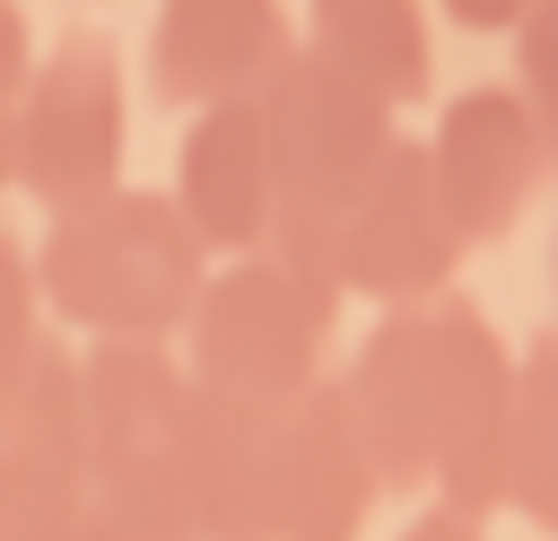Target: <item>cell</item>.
<instances>
[{
    "mask_svg": "<svg viewBox=\"0 0 558 541\" xmlns=\"http://www.w3.org/2000/svg\"><path fill=\"white\" fill-rule=\"evenodd\" d=\"M26 70H35V35H26V9H17V0H0V105H17Z\"/></svg>",
    "mask_w": 558,
    "mask_h": 541,
    "instance_id": "44dd1931",
    "label": "cell"
},
{
    "mask_svg": "<svg viewBox=\"0 0 558 541\" xmlns=\"http://www.w3.org/2000/svg\"><path fill=\"white\" fill-rule=\"evenodd\" d=\"M174 209L192 218V236L209 244V262L262 253L270 218H279V175H270V140H262V105H201L183 122L174 148Z\"/></svg>",
    "mask_w": 558,
    "mask_h": 541,
    "instance_id": "7c38bea8",
    "label": "cell"
},
{
    "mask_svg": "<svg viewBox=\"0 0 558 541\" xmlns=\"http://www.w3.org/2000/svg\"><path fill=\"white\" fill-rule=\"evenodd\" d=\"M209 244L174 209V192L113 183L78 209H52L35 236V279L44 314L70 323L78 340H157L174 349L201 288H209Z\"/></svg>",
    "mask_w": 558,
    "mask_h": 541,
    "instance_id": "6da1fadb",
    "label": "cell"
},
{
    "mask_svg": "<svg viewBox=\"0 0 558 541\" xmlns=\"http://www.w3.org/2000/svg\"><path fill=\"white\" fill-rule=\"evenodd\" d=\"M305 44L375 87L392 113L436 87V26L427 0H305Z\"/></svg>",
    "mask_w": 558,
    "mask_h": 541,
    "instance_id": "9a60e30c",
    "label": "cell"
},
{
    "mask_svg": "<svg viewBox=\"0 0 558 541\" xmlns=\"http://www.w3.org/2000/svg\"><path fill=\"white\" fill-rule=\"evenodd\" d=\"M0 192H17V140H9V105H0Z\"/></svg>",
    "mask_w": 558,
    "mask_h": 541,
    "instance_id": "603a6c76",
    "label": "cell"
},
{
    "mask_svg": "<svg viewBox=\"0 0 558 541\" xmlns=\"http://www.w3.org/2000/svg\"><path fill=\"white\" fill-rule=\"evenodd\" d=\"M392 541H488V515H471V506H445V497H427Z\"/></svg>",
    "mask_w": 558,
    "mask_h": 541,
    "instance_id": "ffe728a7",
    "label": "cell"
},
{
    "mask_svg": "<svg viewBox=\"0 0 558 541\" xmlns=\"http://www.w3.org/2000/svg\"><path fill=\"white\" fill-rule=\"evenodd\" d=\"M262 253L288 270V279H305L314 297H349V244H340V209H279L270 218V236H262Z\"/></svg>",
    "mask_w": 558,
    "mask_h": 541,
    "instance_id": "e0dca14e",
    "label": "cell"
},
{
    "mask_svg": "<svg viewBox=\"0 0 558 541\" xmlns=\"http://www.w3.org/2000/svg\"><path fill=\"white\" fill-rule=\"evenodd\" d=\"M340 244H349V297L392 305H436V288L453 279V262L471 253L445 183L427 166V131H401L384 148V166L357 183V201L340 209Z\"/></svg>",
    "mask_w": 558,
    "mask_h": 541,
    "instance_id": "52a82bcc",
    "label": "cell"
},
{
    "mask_svg": "<svg viewBox=\"0 0 558 541\" xmlns=\"http://www.w3.org/2000/svg\"><path fill=\"white\" fill-rule=\"evenodd\" d=\"M523 105H532V122H541V140H549V157H558V0H541L523 26H514V79H506Z\"/></svg>",
    "mask_w": 558,
    "mask_h": 541,
    "instance_id": "d6986e66",
    "label": "cell"
},
{
    "mask_svg": "<svg viewBox=\"0 0 558 541\" xmlns=\"http://www.w3.org/2000/svg\"><path fill=\"white\" fill-rule=\"evenodd\" d=\"M87 541H148V532H131L122 515H105V506H96V524H87Z\"/></svg>",
    "mask_w": 558,
    "mask_h": 541,
    "instance_id": "cb8c5ba5",
    "label": "cell"
},
{
    "mask_svg": "<svg viewBox=\"0 0 558 541\" xmlns=\"http://www.w3.org/2000/svg\"><path fill=\"white\" fill-rule=\"evenodd\" d=\"M279 419L192 384L183 410V497L201 541H279Z\"/></svg>",
    "mask_w": 558,
    "mask_h": 541,
    "instance_id": "4fadbf2b",
    "label": "cell"
},
{
    "mask_svg": "<svg viewBox=\"0 0 558 541\" xmlns=\"http://www.w3.org/2000/svg\"><path fill=\"white\" fill-rule=\"evenodd\" d=\"M331 323H340L331 297L288 279L270 253H235V262L209 270L174 349H183V375L201 393H227V401H253V410H296L323 384Z\"/></svg>",
    "mask_w": 558,
    "mask_h": 541,
    "instance_id": "3957f363",
    "label": "cell"
},
{
    "mask_svg": "<svg viewBox=\"0 0 558 541\" xmlns=\"http://www.w3.org/2000/svg\"><path fill=\"white\" fill-rule=\"evenodd\" d=\"M506 454H514V349L480 305L436 297V497L497 515Z\"/></svg>",
    "mask_w": 558,
    "mask_h": 541,
    "instance_id": "ba28073f",
    "label": "cell"
},
{
    "mask_svg": "<svg viewBox=\"0 0 558 541\" xmlns=\"http://www.w3.org/2000/svg\"><path fill=\"white\" fill-rule=\"evenodd\" d=\"M9 140H17V192L44 218L113 192L122 140H131V87H122L113 35H96V26L52 35L9 105Z\"/></svg>",
    "mask_w": 558,
    "mask_h": 541,
    "instance_id": "277c9868",
    "label": "cell"
},
{
    "mask_svg": "<svg viewBox=\"0 0 558 541\" xmlns=\"http://www.w3.org/2000/svg\"><path fill=\"white\" fill-rule=\"evenodd\" d=\"M427 166L445 183V209L462 227V244H497L532 201L541 183H558V157L532 122V105L514 87H462L436 105L427 122Z\"/></svg>",
    "mask_w": 558,
    "mask_h": 541,
    "instance_id": "9c48e42d",
    "label": "cell"
},
{
    "mask_svg": "<svg viewBox=\"0 0 558 541\" xmlns=\"http://www.w3.org/2000/svg\"><path fill=\"white\" fill-rule=\"evenodd\" d=\"M96 471H87V401L78 340H44L0 401V541H87Z\"/></svg>",
    "mask_w": 558,
    "mask_h": 541,
    "instance_id": "5b68a950",
    "label": "cell"
},
{
    "mask_svg": "<svg viewBox=\"0 0 558 541\" xmlns=\"http://www.w3.org/2000/svg\"><path fill=\"white\" fill-rule=\"evenodd\" d=\"M262 105V140H270V175H279V209H349L357 183L384 166V148L401 140L392 105L375 87H357L340 61H323L314 44H296Z\"/></svg>",
    "mask_w": 558,
    "mask_h": 541,
    "instance_id": "8992f818",
    "label": "cell"
},
{
    "mask_svg": "<svg viewBox=\"0 0 558 541\" xmlns=\"http://www.w3.org/2000/svg\"><path fill=\"white\" fill-rule=\"evenodd\" d=\"M384 497V471L357 436L340 375H323L279 419V541H357Z\"/></svg>",
    "mask_w": 558,
    "mask_h": 541,
    "instance_id": "5bb4252c",
    "label": "cell"
},
{
    "mask_svg": "<svg viewBox=\"0 0 558 541\" xmlns=\"http://www.w3.org/2000/svg\"><path fill=\"white\" fill-rule=\"evenodd\" d=\"M506 506L558 541V323L514 349V454H506Z\"/></svg>",
    "mask_w": 558,
    "mask_h": 541,
    "instance_id": "2e32d148",
    "label": "cell"
},
{
    "mask_svg": "<svg viewBox=\"0 0 558 541\" xmlns=\"http://www.w3.org/2000/svg\"><path fill=\"white\" fill-rule=\"evenodd\" d=\"M436 9H445L453 26H471V35H514L541 0H436Z\"/></svg>",
    "mask_w": 558,
    "mask_h": 541,
    "instance_id": "7402d4cb",
    "label": "cell"
},
{
    "mask_svg": "<svg viewBox=\"0 0 558 541\" xmlns=\"http://www.w3.org/2000/svg\"><path fill=\"white\" fill-rule=\"evenodd\" d=\"M305 44L288 0H157L148 17V96L174 113L262 96L270 70Z\"/></svg>",
    "mask_w": 558,
    "mask_h": 541,
    "instance_id": "30bf717a",
    "label": "cell"
},
{
    "mask_svg": "<svg viewBox=\"0 0 558 541\" xmlns=\"http://www.w3.org/2000/svg\"><path fill=\"white\" fill-rule=\"evenodd\" d=\"M52 332H44V279H35V253L17 244V236H0V401H9V384L26 375V358L44 349Z\"/></svg>",
    "mask_w": 558,
    "mask_h": 541,
    "instance_id": "ac0fdd59",
    "label": "cell"
},
{
    "mask_svg": "<svg viewBox=\"0 0 558 541\" xmlns=\"http://www.w3.org/2000/svg\"><path fill=\"white\" fill-rule=\"evenodd\" d=\"M357 436L392 489H436V305H392L340 366Z\"/></svg>",
    "mask_w": 558,
    "mask_h": 541,
    "instance_id": "8fae6325",
    "label": "cell"
},
{
    "mask_svg": "<svg viewBox=\"0 0 558 541\" xmlns=\"http://www.w3.org/2000/svg\"><path fill=\"white\" fill-rule=\"evenodd\" d=\"M78 401H87L96 506L148 541H201L192 497H183V410H192L183 349L78 340Z\"/></svg>",
    "mask_w": 558,
    "mask_h": 541,
    "instance_id": "7a4b0ae2",
    "label": "cell"
}]
</instances>
